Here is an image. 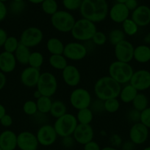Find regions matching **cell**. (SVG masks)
Listing matches in <instances>:
<instances>
[{
	"instance_id": "obj_1",
	"label": "cell",
	"mask_w": 150,
	"mask_h": 150,
	"mask_svg": "<svg viewBox=\"0 0 150 150\" xmlns=\"http://www.w3.org/2000/svg\"><path fill=\"white\" fill-rule=\"evenodd\" d=\"M79 13L83 18L100 23L108 16V3L106 0H82Z\"/></svg>"
},
{
	"instance_id": "obj_2",
	"label": "cell",
	"mask_w": 150,
	"mask_h": 150,
	"mask_svg": "<svg viewBox=\"0 0 150 150\" xmlns=\"http://www.w3.org/2000/svg\"><path fill=\"white\" fill-rule=\"evenodd\" d=\"M121 89V85L109 76H105L99 78L95 82L94 92L97 99L105 101L109 99L119 98Z\"/></svg>"
},
{
	"instance_id": "obj_3",
	"label": "cell",
	"mask_w": 150,
	"mask_h": 150,
	"mask_svg": "<svg viewBox=\"0 0 150 150\" xmlns=\"http://www.w3.org/2000/svg\"><path fill=\"white\" fill-rule=\"evenodd\" d=\"M96 32L97 28L96 23L81 18L76 21L71 31V35L72 38L78 42H88L91 40Z\"/></svg>"
},
{
	"instance_id": "obj_4",
	"label": "cell",
	"mask_w": 150,
	"mask_h": 150,
	"mask_svg": "<svg viewBox=\"0 0 150 150\" xmlns=\"http://www.w3.org/2000/svg\"><path fill=\"white\" fill-rule=\"evenodd\" d=\"M133 73V67L129 63L117 60L110 63L108 67V76L120 85L129 83Z\"/></svg>"
},
{
	"instance_id": "obj_5",
	"label": "cell",
	"mask_w": 150,
	"mask_h": 150,
	"mask_svg": "<svg viewBox=\"0 0 150 150\" xmlns=\"http://www.w3.org/2000/svg\"><path fill=\"white\" fill-rule=\"evenodd\" d=\"M76 22L74 16L67 10H58L51 16V23L55 30L62 33L71 32Z\"/></svg>"
},
{
	"instance_id": "obj_6",
	"label": "cell",
	"mask_w": 150,
	"mask_h": 150,
	"mask_svg": "<svg viewBox=\"0 0 150 150\" xmlns=\"http://www.w3.org/2000/svg\"><path fill=\"white\" fill-rule=\"evenodd\" d=\"M77 125L78 122L76 116L70 113H66L62 117L56 119L53 125L57 136L61 138L72 136Z\"/></svg>"
},
{
	"instance_id": "obj_7",
	"label": "cell",
	"mask_w": 150,
	"mask_h": 150,
	"mask_svg": "<svg viewBox=\"0 0 150 150\" xmlns=\"http://www.w3.org/2000/svg\"><path fill=\"white\" fill-rule=\"evenodd\" d=\"M58 82L56 76L50 72L41 73L36 86V89L39 91L42 96L51 98L57 92Z\"/></svg>"
},
{
	"instance_id": "obj_8",
	"label": "cell",
	"mask_w": 150,
	"mask_h": 150,
	"mask_svg": "<svg viewBox=\"0 0 150 150\" xmlns=\"http://www.w3.org/2000/svg\"><path fill=\"white\" fill-rule=\"evenodd\" d=\"M69 102L74 109L79 110L89 108L92 102V97L85 88H75L69 95Z\"/></svg>"
},
{
	"instance_id": "obj_9",
	"label": "cell",
	"mask_w": 150,
	"mask_h": 150,
	"mask_svg": "<svg viewBox=\"0 0 150 150\" xmlns=\"http://www.w3.org/2000/svg\"><path fill=\"white\" fill-rule=\"evenodd\" d=\"M44 33L40 28L29 26L26 28L21 33L19 42L20 44L29 48H35L42 42Z\"/></svg>"
},
{
	"instance_id": "obj_10",
	"label": "cell",
	"mask_w": 150,
	"mask_h": 150,
	"mask_svg": "<svg viewBox=\"0 0 150 150\" xmlns=\"http://www.w3.org/2000/svg\"><path fill=\"white\" fill-rule=\"evenodd\" d=\"M63 56L71 61H81L86 57L88 48L82 42L74 41L65 45Z\"/></svg>"
},
{
	"instance_id": "obj_11",
	"label": "cell",
	"mask_w": 150,
	"mask_h": 150,
	"mask_svg": "<svg viewBox=\"0 0 150 150\" xmlns=\"http://www.w3.org/2000/svg\"><path fill=\"white\" fill-rule=\"evenodd\" d=\"M36 137L39 145L43 146H50L57 141V136L54 126L49 124H44L38 129Z\"/></svg>"
},
{
	"instance_id": "obj_12",
	"label": "cell",
	"mask_w": 150,
	"mask_h": 150,
	"mask_svg": "<svg viewBox=\"0 0 150 150\" xmlns=\"http://www.w3.org/2000/svg\"><path fill=\"white\" fill-rule=\"evenodd\" d=\"M135 47L132 42L124 40L114 46V55L117 61L129 63L133 59Z\"/></svg>"
},
{
	"instance_id": "obj_13",
	"label": "cell",
	"mask_w": 150,
	"mask_h": 150,
	"mask_svg": "<svg viewBox=\"0 0 150 150\" xmlns=\"http://www.w3.org/2000/svg\"><path fill=\"white\" fill-rule=\"evenodd\" d=\"M129 83L138 92L150 89V72L144 69L134 71Z\"/></svg>"
},
{
	"instance_id": "obj_14",
	"label": "cell",
	"mask_w": 150,
	"mask_h": 150,
	"mask_svg": "<svg viewBox=\"0 0 150 150\" xmlns=\"http://www.w3.org/2000/svg\"><path fill=\"white\" fill-rule=\"evenodd\" d=\"M39 144L36 135L30 131H22L17 135V147L20 150H37Z\"/></svg>"
},
{
	"instance_id": "obj_15",
	"label": "cell",
	"mask_w": 150,
	"mask_h": 150,
	"mask_svg": "<svg viewBox=\"0 0 150 150\" xmlns=\"http://www.w3.org/2000/svg\"><path fill=\"white\" fill-rule=\"evenodd\" d=\"M129 141L135 145H141L145 143L149 137V128L139 122L134 123L129 129Z\"/></svg>"
},
{
	"instance_id": "obj_16",
	"label": "cell",
	"mask_w": 150,
	"mask_h": 150,
	"mask_svg": "<svg viewBox=\"0 0 150 150\" xmlns=\"http://www.w3.org/2000/svg\"><path fill=\"white\" fill-rule=\"evenodd\" d=\"M72 136L76 143L84 146L87 143L94 140V128L91 125L78 124Z\"/></svg>"
},
{
	"instance_id": "obj_17",
	"label": "cell",
	"mask_w": 150,
	"mask_h": 150,
	"mask_svg": "<svg viewBox=\"0 0 150 150\" xmlns=\"http://www.w3.org/2000/svg\"><path fill=\"white\" fill-rule=\"evenodd\" d=\"M41 73L40 69L26 67L21 71L20 75V81L22 84L27 88L36 87Z\"/></svg>"
},
{
	"instance_id": "obj_18",
	"label": "cell",
	"mask_w": 150,
	"mask_h": 150,
	"mask_svg": "<svg viewBox=\"0 0 150 150\" xmlns=\"http://www.w3.org/2000/svg\"><path fill=\"white\" fill-rule=\"evenodd\" d=\"M81 73L79 69L74 65L68 64L62 70V79L67 86L76 87L81 81Z\"/></svg>"
},
{
	"instance_id": "obj_19",
	"label": "cell",
	"mask_w": 150,
	"mask_h": 150,
	"mask_svg": "<svg viewBox=\"0 0 150 150\" xmlns=\"http://www.w3.org/2000/svg\"><path fill=\"white\" fill-rule=\"evenodd\" d=\"M131 19L140 27L150 23V8L146 5H139L132 12Z\"/></svg>"
},
{
	"instance_id": "obj_20",
	"label": "cell",
	"mask_w": 150,
	"mask_h": 150,
	"mask_svg": "<svg viewBox=\"0 0 150 150\" xmlns=\"http://www.w3.org/2000/svg\"><path fill=\"white\" fill-rule=\"evenodd\" d=\"M129 11L124 4L116 3L109 10L108 15L112 21L116 23H122L129 18Z\"/></svg>"
},
{
	"instance_id": "obj_21",
	"label": "cell",
	"mask_w": 150,
	"mask_h": 150,
	"mask_svg": "<svg viewBox=\"0 0 150 150\" xmlns=\"http://www.w3.org/2000/svg\"><path fill=\"white\" fill-rule=\"evenodd\" d=\"M0 147L2 150H15L17 148V135L10 130L0 133Z\"/></svg>"
},
{
	"instance_id": "obj_22",
	"label": "cell",
	"mask_w": 150,
	"mask_h": 150,
	"mask_svg": "<svg viewBox=\"0 0 150 150\" xmlns=\"http://www.w3.org/2000/svg\"><path fill=\"white\" fill-rule=\"evenodd\" d=\"M17 65V61L16 59L14 54L3 52L0 53V71L6 73H10L13 72Z\"/></svg>"
},
{
	"instance_id": "obj_23",
	"label": "cell",
	"mask_w": 150,
	"mask_h": 150,
	"mask_svg": "<svg viewBox=\"0 0 150 150\" xmlns=\"http://www.w3.org/2000/svg\"><path fill=\"white\" fill-rule=\"evenodd\" d=\"M133 59L141 64L150 61V47L146 45H138L134 49Z\"/></svg>"
},
{
	"instance_id": "obj_24",
	"label": "cell",
	"mask_w": 150,
	"mask_h": 150,
	"mask_svg": "<svg viewBox=\"0 0 150 150\" xmlns=\"http://www.w3.org/2000/svg\"><path fill=\"white\" fill-rule=\"evenodd\" d=\"M138 93V91L129 83L121 87L119 98L124 103H130L133 101Z\"/></svg>"
},
{
	"instance_id": "obj_25",
	"label": "cell",
	"mask_w": 150,
	"mask_h": 150,
	"mask_svg": "<svg viewBox=\"0 0 150 150\" xmlns=\"http://www.w3.org/2000/svg\"><path fill=\"white\" fill-rule=\"evenodd\" d=\"M65 44L57 38H50L46 42V49L51 55L63 54Z\"/></svg>"
},
{
	"instance_id": "obj_26",
	"label": "cell",
	"mask_w": 150,
	"mask_h": 150,
	"mask_svg": "<svg viewBox=\"0 0 150 150\" xmlns=\"http://www.w3.org/2000/svg\"><path fill=\"white\" fill-rule=\"evenodd\" d=\"M31 54L30 48L24 46V45L20 44L16 51H15L14 56L17 63L22 64V65H26L28 64L29 56Z\"/></svg>"
},
{
	"instance_id": "obj_27",
	"label": "cell",
	"mask_w": 150,
	"mask_h": 150,
	"mask_svg": "<svg viewBox=\"0 0 150 150\" xmlns=\"http://www.w3.org/2000/svg\"><path fill=\"white\" fill-rule=\"evenodd\" d=\"M49 64L55 70H63L68 65V59L63 54L51 55L49 58Z\"/></svg>"
},
{
	"instance_id": "obj_28",
	"label": "cell",
	"mask_w": 150,
	"mask_h": 150,
	"mask_svg": "<svg viewBox=\"0 0 150 150\" xmlns=\"http://www.w3.org/2000/svg\"><path fill=\"white\" fill-rule=\"evenodd\" d=\"M67 113V106L66 103L61 100H54L52 102L49 114L54 118L57 119Z\"/></svg>"
},
{
	"instance_id": "obj_29",
	"label": "cell",
	"mask_w": 150,
	"mask_h": 150,
	"mask_svg": "<svg viewBox=\"0 0 150 150\" xmlns=\"http://www.w3.org/2000/svg\"><path fill=\"white\" fill-rule=\"evenodd\" d=\"M76 118L78 124L91 125L94 120V113L90 108H83L77 111Z\"/></svg>"
},
{
	"instance_id": "obj_30",
	"label": "cell",
	"mask_w": 150,
	"mask_h": 150,
	"mask_svg": "<svg viewBox=\"0 0 150 150\" xmlns=\"http://www.w3.org/2000/svg\"><path fill=\"white\" fill-rule=\"evenodd\" d=\"M52 102L51 98L46 96H41V98L36 100L37 107H38V113L42 114H49Z\"/></svg>"
},
{
	"instance_id": "obj_31",
	"label": "cell",
	"mask_w": 150,
	"mask_h": 150,
	"mask_svg": "<svg viewBox=\"0 0 150 150\" xmlns=\"http://www.w3.org/2000/svg\"><path fill=\"white\" fill-rule=\"evenodd\" d=\"M132 104L134 109L141 112V111H144V109L148 108V98H147L146 95H144V93H139V92H138V95H136L135 99H134L133 101L132 102Z\"/></svg>"
},
{
	"instance_id": "obj_32",
	"label": "cell",
	"mask_w": 150,
	"mask_h": 150,
	"mask_svg": "<svg viewBox=\"0 0 150 150\" xmlns=\"http://www.w3.org/2000/svg\"><path fill=\"white\" fill-rule=\"evenodd\" d=\"M121 24L122 31H123L125 35L132 37L136 35L137 32H138L139 26L129 18L125 20Z\"/></svg>"
},
{
	"instance_id": "obj_33",
	"label": "cell",
	"mask_w": 150,
	"mask_h": 150,
	"mask_svg": "<svg viewBox=\"0 0 150 150\" xmlns=\"http://www.w3.org/2000/svg\"><path fill=\"white\" fill-rule=\"evenodd\" d=\"M44 62V57L39 51H33L31 52L29 56L28 64L34 68L41 69Z\"/></svg>"
},
{
	"instance_id": "obj_34",
	"label": "cell",
	"mask_w": 150,
	"mask_h": 150,
	"mask_svg": "<svg viewBox=\"0 0 150 150\" xmlns=\"http://www.w3.org/2000/svg\"><path fill=\"white\" fill-rule=\"evenodd\" d=\"M43 12L49 16H52L58 11V4L56 0H44L41 3Z\"/></svg>"
},
{
	"instance_id": "obj_35",
	"label": "cell",
	"mask_w": 150,
	"mask_h": 150,
	"mask_svg": "<svg viewBox=\"0 0 150 150\" xmlns=\"http://www.w3.org/2000/svg\"><path fill=\"white\" fill-rule=\"evenodd\" d=\"M124 40H125V35L122 29H113L107 35V41H109L114 46Z\"/></svg>"
},
{
	"instance_id": "obj_36",
	"label": "cell",
	"mask_w": 150,
	"mask_h": 150,
	"mask_svg": "<svg viewBox=\"0 0 150 150\" xmlns=\"http://www.w3.org/2000/svg\"><path fill=\"white\" fill-rule=\"evenodd\" d=\"M19 45H20V42H19V40L18 38H16L14 36H10L7 37L5 42L3 45V48L6 52L14 54Z\"/></svg>"
},
{
	"instance_id": "obj_37",
	"label": "cell",
	"mask_w": 150,
	"mask_h": 150,
	"mask_svg": "<svg viewBox=\"0 0 150 150\" xmlns=\"http://www.w3.org/2000/svg\"><path fill=\"white\" fill-rule=\"evenodd\" d=\"M24 113L26 115L30 116V117H34L36 115L38 111V107H37L36 101L32 100H26L24 103L23 107H22Z\"/></svg>"
},
{
	"instance_id": "obj_38",
	"label": "cell",
	"mask_w": 150,
	"mask_h": 150,
	"mask_svg": "<svg viewBox=\"0 0 150 150\" xmlns=\"http://www.w3.org/2000/svg\"><path fill=\"white\" fill-rule=\"evenodd\" d=\"M104 111L106 112L110 113V114L117 112L120 108V102L118 98L107 100L104 101Z\"/></svg>"
},
{
	"instance_id": "obj_39",
	"label": "cell",
	"mask_w": 150,
	"mask_h": 150,
	"mask_svg": "<svg viewBox=\"0 0 150 150\" xmlns=\"http://www.w3.org/2000/svg\"><path fill=\"white\" fill-rule=\"evenodd\" d=\"M82 0H62V4L67 11L79 10Z\"/></svg>"
},
{
	"instance_id": "obj_40",
	"label": "cell",
	"mask_w": 150,
	"mask_h": 150,
	"mask_svg": "<svg viewBox=\"0 0 150 150\" xmlns=\"http://www.w3.org/2000/svg\"><path fill=\"white\" fill-rule=\"evenodd\" d=\"M93 43L98 46H101L107 42V36L101 31H97L91 39Z\"/></svg>"
},
{
	"instance_id": "obj_41",
	"label": "cell",
	"mask_w": 150,
	"mask_h": 150,
	"mask_svg": "<svg viewBox=\"0 0 150 150\" xmlns=\"http://www.w3.org/2000/svg\"><path fill=\"white\" fill-rule=\"evenodd\" d=\"M26 7L24 1H13L10 4V10L14 15H19L24 10Z\"/></svg>"
},
{
	"instance_id": "obj_42",
	"label": "cell",
	"mask_w": 150,
	"mask_h": 150,
	"mask_svg": "<svg viewBox=\"0 0 150 150\" xmlns=\"http://www.w3.org/2000/svg\"><path fill=\"white\" fill-rule=\"evenodd\" d=\"M91 108L93 113H96V114H99V113L104 112V101L101 100L99 99H96L94 100H92L91 105L89 107Z\"/></svg>"
},
{
	"instance_id": "obj_43",
	"label": "cell",
	"mask_w": 150,
	"mask_h": 150,
	"mask_svg": "<svg viewBox=\"0 0 150 150\" xmlns=\"http://www.w3.org/2000/svg\"><path fill=\"white\" fill-rule=\"evenodd\" d=\"M140 122L142 123L147 128H150V107H148L141 112Z\"/></svg>"
},
{
	"instance_id": "obj_44",
	"label": "cell",
	"mask_w": 150,
	"mask_h": 150,
	"mask_svg": "<svg viewBox=\"0 0 150 150\" xmlns=\"http://www.w3.org/2000/svg\"><path fill=\"white\" fill-rule=\"evenodd\" d=\"M140 115H141V112L135 109H132L127 113L126 114V118L129 121L132 122L136 123L140 122Z\"/></svg>"
},
{
	"instance_id": "obj_45",
	"label": "cell",
	"mask_w": 150,
	"mask_h": 150,
	"mask_svg": "<svg viewBox=\"0 0 150 150\" xmlns=\"http://www.w3.org/2000/svg\"><path fill=\"white\" fill-rule=\"evenodd\" d=\"M75 143H76V142H75L74 139L72 136L62 138L61 144L63 147L66 148V149H71V148H72Z\"/></svg>"
},
{
	"instance_id": "obj_46",
	"label": "cell",
	"mask_w": 150,
	"mask_h": 150,
	"mask_svg": "<svg viewBox=\"0 0 150 150\" xmlns=\"http://www.w3.org/2000/svg\"><path fill=\"white\" fill-rule=\"evenodd\" d=\"M13 123V118H12V117L10 114H6L0 120V125H1V126H3L4 127H10V126H12Z\"/></svg>"
},
{
	"instance_id": "obj_47",
	"label": "cell",
	"mask_w": 150,
	"mask_h": 150,
	"mask_svg": "<svg viewBox=\"0 0 150 150\" xmlns=\"http://www.w3.org/2000/svg\"><path fill=\"white\" fill-rule=\"evenodd\" d=\"M100 145L95 141H91L83 146V150H101Z\"/></svg>"
},
{
	"instance_id": "obj_48",
	"label": "cell",
	"mask_w": 150,
	"mask_h": 150,
	"mask_svg": "<svg viewBox=\"0 0 150 150\" xmlns=\"http://www.w3.org/2000/svg\"><path fill=\"white\" fill-rule=\"evenodd\" d=\"M124 4L126 5V7H127L128 10L129 11H133L135 10L137 7H138V3L137 0H127L126 2L124 3Z\"/></svg>"
},
{
	"instance_id": "obj_49",
	"label": "cell",
	"mask_w": 150,
	"mask_h": 150,
	"mask_svg": "<svg viewBox=\"0 0 150 150\" xmlns=\"http://www.w3.org/2000/svg\"><path fill=\"white\" fill-rule=\"evenodd\" d=\"M7 14V8L4 2L0 1V22L4 20Z\"/></svg>"
},
{
	"instance_id": "obj_50",
	"label": "cell",
	"mask_w": 150,
	"mask_h": 150,
	"mask_svg": "<svg viewBox=\"0 0 150 150\" xmlns=\"http://www.w3.org/2000/svg\"><path fill=\"white\" fill-rule=\"evenodd\" d=\"M110 142H111L112 144L115 146H121L122 144V140H121V138L117 134H114L111 136L110 138Z\"/></svg>"
},
{
	"instance_id": "obj_51",
	"label": "cell",
	"mask_w": 150,
	"mask_h": 150,
	"mask_svg": "<svg viewBox=\"0 0 150 150\" xmlns=\"http://www.w3.org/2000/svg\"><path fill=\"white\" fill-rule=\"evenodd\" d=\"M7 37L8 36H7V32L2 28H0V48L3 47Z\"/></svg>"
},
{
	"instance_id": "obj_52",
	"label": "cell",
	"mask_w": 150,
	"mask_h": 150,
	"mask_svg": "<svg viewBox=\"0 0 150 150\" xmlns=\"http://www.w3.org/2000/svg\"><path fill=\"white\" fill-rule=\"evenodd\" d=\"M135 145L132 143L131 141H127L122 144L121 149L122 150H133L135 149Z\"/></svg>"
},
{
	"instance_id": "obj_53",
	"label": "cell",
	"mask_w": 150,
	"mask_h": 150,
	"mask_svg": "<svg viewBox=\"0 0 150 150\" xmlns=\"http://www.w3.org/2000/svg\"><path fill=\"white\" fill-rule=\"evenodd\" d=\"M6 83H7V77L4 73L0 71V91L4 89Z\"/></svg>"
},
{
	"instance_id": "obj_54",
	"label": "cell",
	"mask_w": 150,
	"mask_h": 150,
	"mask_svg": "<svg viewBox=\"0 0 150 150\" xmlns=\"http://www.w3.org/2000/svg\"><path fill=\"white\" fill-rule=\"evenodd\" d=\"M6 114H7V113H6L5 107H4L2 104L0 103V120H1Z\"/></svg>"
},
{
	"instance_id": "obj_55",
	"label": "cell",
	"mask_w": 150,
	"mask_h": 150,
	"mask_svg": "<svg viewBox=\"0 0 150 150\" xmlns=\"http://www.w3.org/2000/svg\"><path fill=\"white\" fill-rule=\"evenodd\" d=\"M41 96H42V95H41V94L40 93L39 91H38V90H37V89L35 91V92H34V93H33V97H34V98H35V99L38 100V98H41Z\"/></svg>"
},
{
	"instance_id": "obj_56",
	"label": "cell",
	"mask_w": 150,
	"mask_h": 150,
	"mask_svg": "<svg viewBox=\"0 0 150 150\" xmlns=\"http://www.w3.org/2000/svg\"><path fill=\"white\" fill-rule=\"evenodd\" d=\"M44 0H28V1L30 3H32V4H39L44 1Z\"/></svg>"
},
{
	"instance_id": "obj_57",
	"label": "cell",
	"mask_w": 150,
	"mask_h": 150,
	"mask_svg": "<svg viewBox=\"0 0 150 150\" xmlns=\"http://www.w3.org/2000/svg\"><path fill=\"white\" fill-rule=\"evenodd\" d=\"M101 150H119V149H116L115 146H104V147L101 148Z\"/></svg>"
},
{
	"instance_id": "obj_58",
	"label": "cell",
	"mask_w": 150,
	"mask_h": 150,
	"mask_svg": "<svg viewBox=\"0 0 150 150\" xmlns=\"http://www.w3.org/2000/svg\"><path fill=\"white\" fill-rule=\"evenodd\" d=\"M116 3H121V4H124L127 0H115Z\"/></svg>"
},
{
	"instance_id": "obj_59",
	"label": "cell",
	"mask_w": 150,
	"mask_h": 150,
	"mask_svg": "<svg viewBox=\"0 0 150 150\" xmlns=\"http://www.w3.org/2000/svg\"><path fill=\"white\" fill-rule=\"evenodd\" d=\"M143 150H150V146H147V147L144 148Z\"/></svg>"
},
{
	"instance_id": "obj_60",
	"label": "cell",
	"mask_w": 150,
	"mask_h": 150,
	"mask_svg": "<svg viewBox=\"0 0 150 150\" xmlns=\"http://www.w3.org/2000/svg\"><path fill=\"white\" fill-rule=\"evenodd\" d=\"M13 1H24V0H12Z\"/></svg>"
},
{
	"instance_id": "obj_61",
	"label": "cell",
	"mask_w": 150,
	"mask_h": 150,
	"mask_svg": "<svg viewBox=\"0 0 150 150\" xmlns=\"http://www.w3.org/2000/svg\"><path fill=\"white\" fill-rule=\"evenodd\" d=\"M7 1H8V0H0V1H1V2H4V3Z\"/></svg>"
},
{
	"instance_id": "obj_62",
	"label": "cell",
	"mask_w": 150,
	"mask_h": 150,
	"mask_svg": "<svg viewBox=\"0 0 150 150\" xmlns=\"http://www.w3.org/2000/svg\"><path fill=\"white\" fill-rule=\"evenodd\" d=\"M46 150H54V149H46Z\"/></svg>"
},
{
	"instance_id": "obj_63",
	"label": "cell",
	"mask_w": 150,
	"mask_h": 150,
	"mask_svg": "<svg viewBox=\"0 0 150 150\" xmlns=\"http://www.w3.org/2000/svg\"><path fill=\"white\" fill-rule=\"evenodd\" d=\"M0 150H2V149H1V147H0Z\"/></svg>"
}]
</instances>
